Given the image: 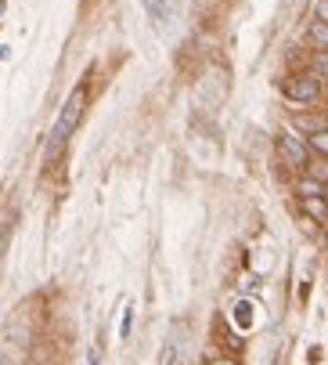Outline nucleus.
Masks as SVG:
<instances>
[{"label":"nucleus","instance_id":"nucleus-2","mask_svg":"<svg viewBox=\"0 0 328 365\" xmlns=\"http://www.w3.org/2000/svg\"><path fill=\"white\" fill-rule=\"evenodd\" d=\"M278 148H282V160H285L292 170H307V163H310V145H307L300 134L285 130V134L278 138Z\"/></svg>","mask_w":328,"mask_h":365},{"label":"nucleus","instance_id":"nucleus-3","mask_svg":"<svg viewBox=\"0 0 328 365\" xmlns=\"http://www.w3.org/2000/svg\"><path fill=\"white\" fill-rule=\"evenodd\" d=\"M285 94L292 98V101H317L321 98V76L317 73H300V76H289L285 80Z\"/></svg>","mask_w":328,"mask_h":365},{"label":"nucleus","instance_id":"nucleus-4","mask_svg":"<svg viewBox=\"0 0 328 365\" xmlns=\"http://www.w3.org/2000/svg\"><path fill=\"white\" fill-rule=\"evenodd\" d=\"M144 11H148V19H152L159 29H166V26L174 22L177 0H144Z\"/></svg>","mask_w":328,"mask_h":365},{"label":"nucleus","instance_id":"nucleus-14","mask_svg":"<svg viewBox=\"0 0 328 365\" xmlns=\"http://www.w3.org/2000/svg\"><path fill=\"white\" fill-rule=\"evenodd\" d=\"M314 15H317L321 22H328V0H317V8H314Z\"/></svg>","mask_w":328,"mask_h":365},{"label":"nucleus","instance_id":"nucleus-7","mask_svg":"<svg viewBox=\"0 0 328 365\" xmlns=\"http://www.w3.org/2000/svg\"><path fill=\"white\" fill-rule=\"evenodd\" d=\"M307 145H310V152H317V155H328V127L314 130V134L307 138Z\"/></svg>","mask_w":328,"mask_h":365},{"label":"nucleus","instance_id":"nucleus-13","mask_svg":"<svg viewBox=\"0 0 328 365\" xmlns=\"http://www.w3.org/2000/svg\"><path fill=\"white\" fill-rule=\"evenodd\" d=\"M235 311H238V315H235V319H238L242 326H249V304H238Z\"/></svg>","mask_w":328,"mask_h":365},{"label":"nucleus","instance_id":"nucleus-10","mask_svg":"<svg viewBox=\"0 0 328 365\" xmlns=\"http://www.w3.org/2000/svg\"><path fill=\"white\" fill-rule=\"evenodd\" d=\"M310 40H314L317 47H328V22H321V19H317V22L310 26Z\"/></svg>","mask_w":328,"mask_h":365},{"label":"nucleus","instance_id":"nucleus-6","mask_svg":"<svg viewBox=\"0 0 328 365\" xmlns=\"http://www.w3.org/2000/svg\"><path fill=\"white\" fill-rule=\"evenodd\" d=\"M159 365H184V351H181L177 336L166 340V347H162V354H159Z\"/></svg>","mask_w":328,"mask_h":365},{"label":"nucleus","instance_id":"nucleus-8","mask_svg":"<svg viewBox=\"0 0 328 365\" xmlns=\"http://www.w3.org/2000/svg\"><path fill=\"white\" fill-rule=\"evenodd\" d=\"M307 174H310L314 181L328 185V155H324V160H310V163H307Z\"/></svg>","mask_w":328,"mask_h":365},{"label":"nucleus","instance_id":"nucleus-15","mask_svg":"<svg viewBox=\"0 0 328 365\" xmlns=\"http://www.w3.org/2000/svg\"><path fill=\"white\" fill-rule=\"evenodd\" d=\"M209 365H238L235 358H216V361H209Z\"/></svg>","mask_w":328,"mask_h":365},{"label":"nucleus","instance_id":"nucleus-9","mask_svg":"<svg viewBox=\"0 0 328 365\" xmlns=\"http://www.w3.org/2000/svg\"><path fill=\"white\" fill-rule=\"evenodd\" d=\"M296 192H300V195H324V185L314 181V178H303V181L296 185Z\"/></svg>","mask_w":328,"mask_h":365},{"label":"nucleus","instance_id":"nucleus-5","mask_svg":"<svg viewBox=\"0 0 328 365\" xmlns=\"http://www.w3.org/2000/svg\"><path fill=\"white\" fill-rule=\"evenodd\" d=\"M300 206H303V214H307L310 221L328 225V199H324V195H303V199H300Z\"/></svg>","mask_w":328,"mask_h":365},{"label":"nucleus","instance_id":"nucleus-1","mask_svg":"<svg viewBox=\"0 0 328 365\" xmlns=\"http://www.w3.org/2000/svg\"><path fill=\"white\" fill-rule=\"evenodd\" d=\"M83 106H87V87H76V91L69 94V101L62 106V113H58V123H54V130H51V141H47V155H51V160L65 148V141H69L73 130L80 127Z\"/></svg>","mask_w":328,"mask_h":365},{"label":"nucleus","instance_id":"nucleus-11","mask_svg":"<svg viewBox=\"0 0 328 365\" xmlns=\"http://www.w3.org/2000/svg\"><path fill=\"white\" fill-rule=\"evenodd\" d=\"M314 73H317V76H328V51H321V55H317V62H314Z\"/></svg>","mask_w":328,"mask_h":365},{"label":"nucleus","instance_id":"nucleus-12","mask_svg":"<svg viewBox=\"0 0 328 365\" xmlns=\"http://www.w3.org/2000/svg\"><path fill=\"white\" fill-rule=\"evenodd\" d=\"M130 326H134V311L127 307V315H123V326H120V336H123V340L130 336Z\"/></svg>","mask_w":328,"mask_h":365}]
</instances>
